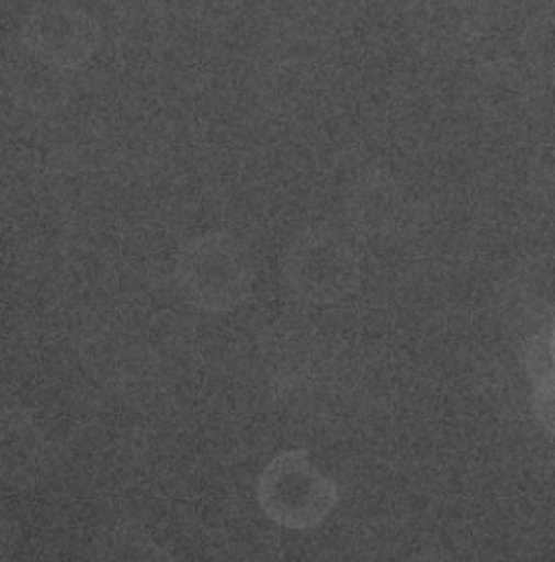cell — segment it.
Instances as JSON below:
<instances>
[{"instance_id": "8992f818", "label": "cell", "mask_w": 555, "mask_h": 562, "mask_svg": "<svg viewBox=\"0 0 555 562\" xmlns=\"http://www.w3.org/2000/svg\"><path fill=\"white\" fill-rule=\"evenodd\" d=\"M397 191L388 188L382 179H367L359 188L354 189L350 213L352 220L363 228H380L388 224L390 215H395L397 206Z\"/></svg>"}, {"instance_id": "30bf717a", "label": "cell", "mask_w": 555, "mask_h": 562, "mask_svg": "<svg viewBox=\"0 0 555 562\" xmlns=\"http://www.w3.org/2000/svg\"><path fill=\"white\" fill-rule=\"evenodd\" d=\"M550 352H552V361H554L555 368V326L554 330H552V335H550Z\"/></svg>"}, {"instance_id": "3957f363", "label": "cell", "mask_w": 555, "mask_h": 562, "mask_svg": "<svg viewBox=\"0 0 555 562\" xmlns=\"http://www.w3.org/2000/svg\"><path fill=\"white\" fill-rule=\"evenodd\" d=\"M284 282L313 304H330L350 295L361 282V257L354 244L330 226L299 233L284 255Z\"/></svg>"}, {"instance_id": "7a4b0ae2", "label": "cell", "mask_w": 555, "mask_h": 562, "mask_svg": "<svg viewBox=\"0 0 555 562\" xmlns=\"http://www.w3.org/2000/svg\"><path fill=\"white\" fill-rule=\"evenodd\" d=\"M261 510L284 530H313L339 504V484L302 448L274 457L257 480Z\"/></svg>"}, {"instance_id": "6da1fadb", "label": "cell", "mask_w": 555, "mask_h": 562, "mask_svg": "<svg viewBox=\"0 0 555 562\" xmlns=\"http://www.w3.org/2000/svg\"><path fill=\"white\" fill-rule=\"evenodd\" d=\"M174 281L186 302L204 313H228L254 289L257 266L243 241L224 231L195 235L177 255Z\"/></svg>"}, {"instance_id": "52a82bcc", "label": "cell", "mask_w": 555, "mask_h": 562, "mask_svg": "<svg viewBox=\"0 0 555 562\" xmlns=\"http://www.w3.org/2000/svg\"><path fill=\"white\" fill-rule=\"evenodd\" d=\"M95 562H174L170 552L139 530H120L106 537Z\"/></svg>"}, {"instance_id": "5b68a950", "label": "cell", "mask_w": 555, "mask_h": 562, "mask_svg": "<svg viewBox=\"0 0 555 562\" xmlns=\"http://www.w3.org/2000/svg\"><path fill=\"white\" fill-rule=\"evenodd\" d=\"M39 435L26 422H13L0 426V473L9 480H22L35 475L39 461Z\"/></svg>"}, {"instance_id": "ba28073f", "label": "cell", "mask_w": 555, "mask_h": 562, "mask_svg": "<svg viewBox=\"0 0 555 562\" xmlns=\"http://www.w3.org/2000/svg\"><path fill=\"white\" fill-rule=\"evenodd\" d=\"M532 406L541 426L555 437V374L534 382Z\"/></svg>"}, {"instance_id": "9c48e42d", "label": "cell", "mask_w": 555, "mask_h": 562, "mask_svg": "<svg viewBox=\"0 0 555 562\" xmlns=\"http://www.w3.org/2000/svg\"><path fill=\"white\" fill-rule=\"evenodd\" d=\"M13 546V524L7 513L0 508V562L4 561Z\"/></svg>"}, {"instance_id": "277c9868", "label": "cell", "mask_w": 555, "mask_h": 562, "mask_svg": "<svg viewBox=\"0 0 555 562\" xmlns=\"http://www.w3.org/2000/svg\"><path fill=\"white\" fill-rule=\"evenodd\" d=\"M29 53L46 66L77 70L88 64L100 44V26L70 0H42L22 26Z\"/></svg>"}]
</instances>
